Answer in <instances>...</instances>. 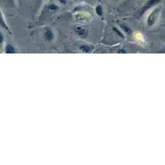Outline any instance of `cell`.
Listing matches in <instances>:
<instances>
[{
	"label": "cell",
	"instance_id": "1",
	"mask_svg": "<svg viewBox=\"0 0 165 165\" xmlns=\"http://www.w3.org/2000/svg\"><path fill=\"white\" fill-rule=\"evenodd\" d=\"M43 39L46 42L52 43L55 39V34L51 28H45L43 34Z\"/></svg>",
	"mask_w": 165,
	"mask_h": 165
},
{
	"label": "cell",
	"instance_id": "2",
	"mask_svg": "<svg viewBox=\"0 0 165 165\" xmlns=\"http://www.w3.org/2000/svg\"><path fill=\"white\" fill-rule=\"evenodd\" d=\"M159 1L160 0H148L147 4H146L141 8L140 12V16L143 15L146 11H148V9L150 8L151 7H154V5L159 4Z\"/></svg>",
	"mask_w": 165,
	"mask_h": 165
},
{
	"label": "cell",
	"instance_id": "3",
	"mask_svg": "<svg viewBox=\"0 0 165 165\" xmlns=\"http://www.w3.org/2000/svg\"><path fill=\"white\" fill-rule=\"evenodd\" d=\"M75 32L79 36L85 37L87 35V30L85 27L82 26H77L75 27Z\"/></svg>",
	"mask_w": 165,
	"mask_h": 165
},
{
	"label": "cell",
	"instance_id": "4",
	"mask_svg": "<svg viewBox=\"0 0 165 165\" xmlns=\"http://www.w3.org/2000/svg\"><path fill=\"white\" fill-rule=\"evenodd\" d=\"M0 27L4 28V30H5L6 31L8 32V33L11 34L10 28H9L7 23H6V21H5L4 17V15H3L1 11H0Z\"/></svg>",
	"mask_w": 165,
	"mask_h": 165
},
{
	"label": "cell",
	"instance_id": "5",
	"mask_svg": "<svg viewBox=\"0 0 165 165\" xmlns=\"http://www.w3.org/2000/svg\"><path fill=\"white\" fill-rule=\"evenodd\" d=\"M5 52L7 54H16L18 52V49L12 44H7L5 47Z\"/></svg>",
	"mask_w": 165,
	"mask_h": 165
},
{
	"label": "cell",
	"instance_id": "6",
	"mask_svg": "<svg viewBox=\"0 0 165 165\" xmlns=\"http://www.w3.org/2000/svg\"><path fill=\"white\" fill-rule=\"evenodd\" d=\"M156 14H157V10H155L149 16L148 19V26H152L153 25L155 21V19H156Z\"/></svg>",
	"mask_w": 165,
	"mask_h": 165
},
{
	"label": "cell",
	"instance_id": "7",
	"mask_svg": "<svg viewBox=\"0 0 165 165\" xmlns=\"http://www.w3.org/2000/svg\"><path fill=\"white\" fill-rule=\"evenodd\" d=\"M47 10L49 11L50 12H56L57 11H58L59 7L58 5H56L55 4H50L49 5H47Z\"/></svg>",
	"mask_w": 165,
	"mask_h": 165
},
{
	"label": "cell",
	"instance_id": "8",
	"mask_svg": "<svg viewBox=\"0 0 165 165\" xmlns=\"http://www.w3.org/2000/svg\"><path fill=\"white\" fill-rule=\"evenodd\" d=\"M79 49H80V50H81V51L84 53H89L92 51L90 47L87 45H81L80 47H79Z\"/></svg>",
	"mask_w": 165,
	"mask_h": 165
},
{
	"label": "cell",
	"instance_id": "9",
	"mask_svg": "<svg viewBox=\"0 0 165 165\" xmlns=\"http://www.w3.org/2000/svg\"><path fill=\"white\" fill-rule=\"evenodd\" d=\"M96 12L98 16H102L103 14V10L102 6L97 5L96 8Z\"/></svg>",
	"mask_w": 165,
	"mask_h": 165
},
{
	"label": "cell",
	"instance_id": "10",
	"mask_svg": "<svg viewBox=\"0 0 165 165\" xmlns=\"http://www.w3.org/2000/svg\"><path fill=\"white\" fill-rule=\"evenodd\" d=\"M5 43V36L2 32L0 31V48H1Z\"/></svg>",
	"mask_w": 165,
	"mask_h": 165
},
{
	"label": "cell",
	"instance_id": "11",
	"mask_svg": "<svg viewBox=\"0 0 165 165\" xmlns=\"http://www.w3.org/2000/svg\"><path fill=\"white\" fill-rule=\"evenodd\" d=\"M114 30H115V32H117V34H118L120 36H121V37H124V36H123V34L121 33V32H120V30H119L118 29H117V28H114Z\"/></svg>",
	"mask_w": 165,
	"mask_h": 165
},
{
	"label": "cell",
	"instance_id": "12",
	"mask_svg": "<svg viewBox=\"0 0 165 165\" xmlns=\"http://www.w3.org/2000/svg\"><path fill=\"white\" fill-rule=\"evenodd\" d=\"M58 1L60 3V4H61L63 5H66V3H67L66 0H58Z\"/></svg>",
	"mask_w": 165,
	"mask_h": 165
},
{
	"label": "cell",
	"instance_id": "13",
	"mask_svg": "<svg viewBox=\"0 0 165 165\" xmlns=\"http://www.w3.org/2000/svg\"><path fill=\"white\" fill-rule=\"evenodd\" d=\"M121 27H122V28H123V30H125L126 32H130V29H129V28H128L127 27H125V26H123V25H122V26H121Z\"/></svg>",
	"mask_w": 165,
	"mask_h": 165
},
{
	"label": "cell",
	"instance_id": "14",
	"mask_svg": "<svg viewBox=\"0 0 165 165\" xmlns=\"http://www.w3.org/2000/svg\"><path fill=\"white\" fill-rule=\"evenodd\" d=\"M36 1H40L41 0H36Z\"/></svg>",
	"mask_w": 165,
	"mask_h": 165
}]
</instances>
